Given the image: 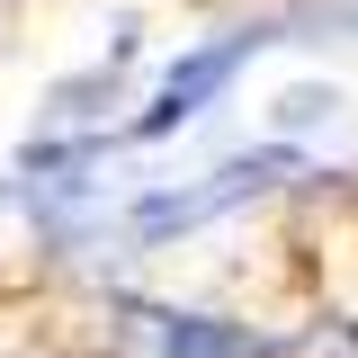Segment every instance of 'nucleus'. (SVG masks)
Returning a JSON list of instances; mask_svg holds the SVG:
<instances>
[{"label":"nucleus","mask_w":358,"mask_h":358,"mask_svg":"<svg viewBox=\"0 0 358 358\" xmlns=\"http://www.w3.org/2000/svg\"><path fill=\"white\" fill-rule=\"evenodd\" d=\"M260 36H224V45H206V54H188V63H171V81H162V108L143 117V134H171L179 117H197L206 99H215L233 72H242V54H251Z\"/></svg>","instance_id":"f257e3e1"},{"label":"nucleus","mask_w":358,"mask_h":358,"mask_svg":"<svg viewBox=\"0 0 358 358\" xmlns=\"http://www.w3.org/2000/svg\"><path fill=\"white\" fill-rule=\"evenodd\" d=\"M162 350L171 358H242V331H215V322H197V313H171V322H162Z\"/></svg>","instance_id":"f03ea898"}]
</instances>
